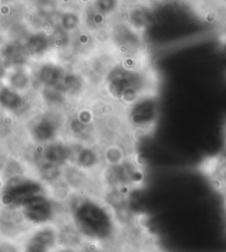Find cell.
<instances>
[{"instance_id": "cell-1", "label": "cell", "mask_w": 226, "mask_h": 252, "mask_svg": "<svg viewBox=\"0 0 226 252\" xmlns=\"http://www.w3.org/2000/svg\"><path fill=\"white\" fill-rule=\"evenodd\" d=\"M156 72L144 60L120 61L105 76L107 98L125 109L143 96L158 94Z\"/></svg>"}, {"instance_id": "cell-2", "label": "cell", "mask_w": 226, "mask_h": 252, "mask_svg": "<svg viewBox=\"0 0 226 252\" xmlns=\"http://www.w3.org/2000/svg\"><path fill=\"white\" fill-rule=\"evenodd\" d=\"M74 207V226L86 241L104 245L108 251L117 241L118 227L108 207L101 199L82 196Z\"/></svg>"}, {"instance_id": "cell-3", "label": "cell", "mask_w": 226, "mask_h": 252, "mask_svg": "<svg viewBox=\"0 0 226 252\" xmlns=\"http://www.w3.org/2000/svg\"><path fill=\"white\" fill-rule=\"evenodd\" d=\"M145 178L144 167L135 153L119 165H103L99 174L104 189H117L130 193L142 187Z\"/></svg>"}, {"instance_id": "cell-4", "label": "cell", "mask_w": 226, "mask_h": 252, "mask_svg": "<svg viewBox=\"0 0 226 252\" xmlns=\"http://www.w3.org/2000/svg\"><path fill=\"white\" fill-rule=\"evenodd\" d=\"M160 116L158 94L143 96L124 109V117L134 137L152 134Z\"/></svg>"}, {"instance_id": "cell-5", "label": "cell", "mask_w": 226, "mask_h": 252, "mask_svg": "<svg viewBox=\"0 0 226 252\" xmlns=\"http://www.w3.org/2000/svg\"><path fill=\"white\" fill-rule=\"evenodd\" d=\"M202 173L218 191L226 190V155L209 158L200 165Z\"/></svg>"}, {"instance_id": "cell-6", "label": "cell", "mask_w": 226, "mask_h": 252, "mask_svg": "<svg viewBox=\"0 0 226 252\" xmlns=\"http://www.w3.org/2000/svg\"><path fill=\"white\" fill-rule=\"evenodd\" d=\"M8 216L0 219V236L4 239L17 241L28 231L26 217L19 216L17 213H8Z\"/></svg>"}, {"instance_id": "cell-7", "label": "cell", "mask_w": 226, "mask_h": 252, "mask_svg": "<svg viewBox=\"0 0 226 252\" xmlns=\"http://www.w3.org/2000/svg\"><path fill=\"white\" fill-rule=\"evenodd\" d=\"M24 216L28 221L44 223L52 220L53 207L47 200L41 196H36L25 204Z\"/></svg>"}, {"instance_id": "cell-8", "label": "cell", "mask_w": 226, "mask_h": 252, "mask_svg": "<svg viewBox=\"0 0 226 252\" xmlns=\"http://www.w3.org/2000/svg\"><path fill=\"white\" fill-rule=\"evenodd\" d=\"M134 153L131 146L120 143L105 144L101 152L104 165H117L126 160Z\"/></svg>"}, {"instance_id": "cell-9", "label": "cell", "mask_w": 226, "mask_h": 252, "mask_svg": "<svg viewBox=\"0 0 226 252\" xmlns=\"http://www.w3.org/2000/svg\"><path fill=\"white\" fill-rule=\"evenodd\" d=\"M80 252H109L104 245L95 242L87 241L83 245V248L80 250Z\"/></svg>"}, {"instance_id": "cell-10", "label": "cell", "mask_w": 226, "mask_h": 252, "mask_svg": "<svg viewBox=\"0 0 226 252\" xmlns=\"http://www.w3.org/2000/svg\"><path fill=\"white\" fill-rule=\"evenodd\" d=\"M0 252H21L17 244L10 240H0Z\"/></svg>"}, {"instance_id": "cell-11", "label": "cell", "mask_w": 226, "mask_h": 252, "mask_svg": "<svg viewBox=\"0 0 226 252\" xmlns=\"http://www.w3.org/2000/svg\"><path fill=\"white\" fill-rule=\"evenodd\" d=\"M53 252H80V250H75V249L64 248L60 247L58 250H55Z\"/></svg>"}]
</instances>
